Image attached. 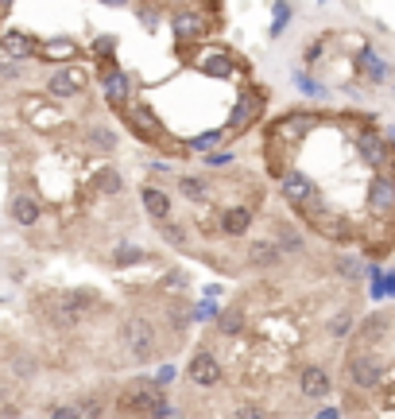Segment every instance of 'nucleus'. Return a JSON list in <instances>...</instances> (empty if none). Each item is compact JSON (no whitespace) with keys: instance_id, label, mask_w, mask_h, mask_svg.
<instances>
[{"instance_id":"c85d7f7f","label":"nucleus","mask_w":395,"mask_h":419,"mask_svg":"<svg viewBox=\"0 0 395 419\" xmlns=\"http://www.w3.org/2000/svg\"><path fill=\"white\" fill-rule=\"evenodd\" d=\"M229 419H271V412L263 404H256V400H244V404H236L229 412Z\"/></svg>"},{"instance_id":"393cba45","label":"nucleus","mask_w":395,"mask_h":419,"mask_svg":"<svg viewBox=\"0 0 395 419\" xmlns=\"http://www.w3.org/2000/svg\"><path fill=\"white\" fill-rule=\"evenodd\" d=\"M244 330V311L241 307H229L217 315V334L221 338H236V334Z\"/></svg>"},{"instance_id":"0eeeda50","label":"nucleus","mask_w":395,"mask_h":419,"mask_svg":"<svg viewBox=\"0 0 395 419\" xmlns=\"http://www.w3.org/2000/svg\"><path fill=\"white\" fill-rule=\"evenodd\" d=\"M353 136V147H357V155L368 163L372 171H391L395 167V147H391V140L388 136H380L376 128H357V133H349Z\"/></svg>"},{"instance_id":"de8ad7c7","label":"nucleus","mask_w":395,"mask_h":419,"mask_svg":"<svg viewBox=\"0 0 395 419\" xmlns=\"http://www.w3.org/2000/svg\"><path fill=\"white\" fill-rule=\"evenodd\" d=\"M171 419H175V415H171Z\"/></svg>"},{"instance_id":"7ed1b4c3","label":"nucleus","mask_w":395,"mask_h":419,"mask_svg":"<svg viewBox=\"0 0 395 419\" xmlns=\"http://www.w3.org/2000/svg\"><path fill=\"white\" fill-rule=\"evenodd\" d=\"M326 125V117L318 109H287L283 117H275L268 125V136H275V140H283V144H291L294 152H299V144L307 140L314 128H322Z\"/></svg>"},{"instance_id":"6e6552de","label":"nucleus","mask_w":395,"mask_h":419,"mask_svg":"<svg viewBox=\"0 0 395 419\" xmlns=\"http://www.w3.org/2000/svg\"><path fill=\"white\" fill-rule=\"evenodd\" d=\"M167 23H171L178 43H205V35L213 31V20L194 4H175L171 16H167Z\"/></svg>"},{"instance_id":"2f4dec72","label":"nucleus","mask_w":395,"mask_h":419,"mask_svg":"<svg viewBox=\"0 0 395 419\" xmlns=\"http://www.w3.org/2000/svg\"><path fill=\"white\" fill-rule=\"evenodd\" d=\"M294 89H299V94H307V97H326V86H318L314 78H310V74H294Z\"/></svg>"},{"instance_id":"cd10ccee","label":"nucleus","mask_w":395,"mask_h":419,"mask_svg":"<svg viewBox=\"0 0 395 419\" xmlns=\"http://www.w3.org/2000/svg\"><path fill=\"white\" fill-rule=\"evenodd\" d=\"M86 140L97 147V152H113L117 147V136H113V128H105V125H97V128H89Z\"/></svg>"},{"instance_id":"c756f323","label":"nucleus","mask_w":395,"mask_h":419,"mask_svg":"<svg viewBox=\"0 0 395 419\" xmlns=\"http://www.w3.org/2000/svg\"><path fill=\"white\" fill-rule=\"evenodd\" d=\"M291 12H294V8L287 4V0H279V4H275V16H271V39H279V35L287 31V23H291Z\"/></svg>"},{"instance_id":"f704fd0d","label":"nucleus","mask_w":395,"mask_h":419,"mask_svg":"<svg viewBox=\"0 0 395 419\" xmlns=\"http://www.w3.org/2000/svg\"><path fill=\"white\" fill-rule=\"evenodd\" d=\"M159 233L167 237V245H175V249H183V245H186V229H175V221H163Z\"/></svg>"},{"instance_id":"473e14b6","label":"nucleus","mask_w":395,"mask_h":419,"mask_svg":"<svg viewBox=\"0 0 395 419\" xmlns=\"http://www.w3.org/2000/svg\"><path fill=\"white\" fill-rule=\"evenodd\" d=\"M97 186H101V191H109V194H120V191H125V179H120L113 167H105L101 175H97Z\"/></svg>"},{"instance_id":"f03ea898","label":"nucleus","mask_w":395,"mask_h":419,"mask_svg":"<svg viewBox=\"0 0 395 419\" xmlns=\"http://www.w3.org/2000/svg\"><path fill=\"white\" fill-rule=\"evenodd\" d=\"M117 338H120V346L128 350L132 361H151L155 353H159V326L144 315H128L125 323H120Z\"/></svg>"},{"instance_id":"4468645a","label":"nucleus","mask_w":395,"mask_h":419,"mask_svg":"<svg viewBox=\"0 0 395 419\" xmlns=\"http://www.w3.org/2000/svg\"><path fill=\"white\" fill-rule=\"evenodd\" d=\"M139 206H144V213L155 221V225L171 221V213H175V202H171V194L163 191V186H155V183H144V186H139Z\"/></svg>"},{"instance_id":"e433bc0d","label":"nucleus","mask_w":395,"mask_h":419,"mask_svg":"<svg viewBox=\"0 0 395 419\" xmlns=\"http://www.w3.org/2000/svg\"><path fill=\"white\" fill-rule=\"evenodd\" d=\"M78 408H81V419H101V400H97V396L93 400H81Z\"/></svg>"},{"instance_id":"ea45409f","label":"nucleus","mask_w":395,"mask_h":419,"mask_svg":"<svg viewBox=\"0 0 395 419\" xmlns=\"http://www.w3.org/2000/svg\"><path fill=\"white\" fill-rule=\"evenodd\" d=\"M51 419H81V408H70V404H62V408H55Z\"/></svg>"},{"instance_id":"72a5a7b5","label":"nucleus","mask_w":395,"mask_h":419,"mask_svg":"<svg viewBox=\"0 0 395 419\" xmlns=\"http://www.w3.org/2000/svg\"><path fill=\"white\" fill-rule=\"evenodd\" d=\"M333 268H337L345 279H360V272H365V268H360V260H353V257H337Z\"/></svg>"},{"instance_id":"2eb2a0df","label":"nucleus","mask_w":395,"mask_h":419,"mask_svg":"<svg viewBox=\"0 0 395 419\" xmlns=\"http://www.w3.org/2000/svg\"><path fill=\"white\" fill-rule=\"evenodd\" d=\"M101 86H105V101L113 105V109H125V105L132 101V78H128V70H120V67H109V70H101Z\"/></svg>"},{"instance_id":"f3484780","label":"nucleus","mask_w":395,"mask_h":419,"mask_svg":"<svg viewBox=\"0 0 395 419\" xmlns=\"http://www.w3.org/2000/svg\"><path fill=\"white\" fill-rule=\"evenodd\" d=\"M175 186H178V194H183L186 202H194V206H205V202L213 199L210 175H198V171H178V175H175Z\"/></svg>"},{"instance_id":"aec40b11","label":"nucleus","mask_w":395,"mask_h":419,"mask_svg":"<svg viewBox=\"0 0 395 419\" xmlns=\"http://www.w3.org/2000/svg\"><path fill=\"white\" fill-rule=\"evenodd\" d=\"M271 237L279 241V249H283V257H299L302 249H307V237L299 233V225H291V221H275V229H271Z\"/></svg>"},{"instance_id":"412c9836","label":"nucleus","mask_w":395,"mask_h":419,"mask_svg":"<svg viewBox=\"0 0 395 419\" xmlns=\"http://www.w3.org/2000/svg\"><path fill=\"white\" fill-rule=\"evenodd\" d=\"M39 55H43L47 62H70V59H78V43H74V39H47V43L39 47Z\"/></svg>"},{"instance_id":"f257e3e1","label":"nucleus","mask_w":395,"mask_h":419,"mask_svg":"<svg viewBox=\"0 0 395 419\" xmlns=\"http://www.w3.org/2000/svg\"><path fill=\"white\" fill-rule=\"evenodd\" d=\"M388 369H391V361L384 357L380 350H349L345 353V381H349L353 389H360V392L380 389Z\"/></svg>"},{"instance_id":"dca6fc26","label":"nucleus","mask_w":395,"mask_h":419,"mask_svg":"<svg viewBox=\"0 0 395 419\" xmlns=\"http://www.w3.org/2000/svg\"><path fill=\"white\" fill-rule=\"evenodd\" d=\"M125 121H128L132 128H136L139 140H151V144H159V140H163V125L155 121V113L147 109V105L128 101V105H125Z\"/></svg>"},{"instance_id":"b1692460","label":"nucleus","mask_w":395,"mask_h":419,"mask_svg":"<svg viewBox=\"0 0 395 419\" xmlns=\"http://www.w3.org/2000/svg\"><path fill=\"white\" fill-rule=\"evenodd\" d=\"M225 140H229V128H210V133L186 140V152H213V147H221Z\"/></svg>"},{"instance_id":"4c0bfd02","label":"nucleus","mask_w":395,"mask_h":419,"mask_svg":"<svg viewBox=\"0 0 395 419\" xmlns=\"http://www.w3.org/2000/svg\"><path fill=\"white\" fill-rule=\"evenodd\" d=\"M194 315L202 318V323H217V315H221V311L213 307V303H198V307H194Z\"/></svg>"},{"instance_id":"7c9ffc66","label":"nucleus","mask_w":395,"mask_h":419,"mask_svg":"<svg viewBox=\"0 0 395 419\" xmlns=\"http://www.w3.org/2000/svg\"><path fill=\"white\" fill-rule=\"evenodd\" d=\"M205 167H210V171H225V167H233V152H225V147H213V152H205Z\"/></svg>"},{"instance_id":"6ab92c4d","label":"nucleus","mask_w":395,"mask_h":419,"mask_svg":"<svg viewBox=\"0 0 395 419\" xmlns=\"http://www.w3.org/2000/svg\"><path fill=\"white\" fill-rule=\"evenodd\" d=\"M299 392L307 400H326L329 392H333V376H329L322 365H307L299 373Z\"/></svg>"},{"instance_id":"ddd939ff","label":"nucleus","mask_w":395,"mask_h":419,"mask_svg":"<svg viewBox=\"0 0 395 419\" xmlns=\"http://www.w3.org/2000/svg\"><path fill=\"white\" fill-rule=\"evenodd\" d=\"M357 70H360V78H365L368 86H384V82H391V62L384 59L372 43L357 51Z\"/></svg>"},{"instance_id":"37998d69","label":"nucleus","mask_w":395,"mask_h":419,"mask_svg":"<svg viewBox=\"0 0 395 419\" xmlns=\"http://www.w3.org/2000/svg\"><path fill=\"white\" fill-rule=\"evenodd\" d=\"M318 419H341V412H333V408H322V412H318Z\"/></svg>"},{"instance_id":"9b49d317","label":"nucleus","mask_w":395,"mask_h":419,"mask_svg":"<svg viewBox=\"0 0 395 419\" xmlns=\"http://www.w3.org/2000/svg\"><path fill=\"white\" fill-rule=\"evenodd\" d=\"M279 260H283V249H279L275 237H252L244 245V268H252V272H268Z\"/></svg>"},{"instance_id":"a18cd8bd","label":"nucleus","mask_w":395,"mask_h":419,"mask_svg":"<svg viewBox=\"0 0 395 419\" xmlns=\"http://www.w3.org/2000/svg\"><path fill=\"white\" fill-rule=\"evenodd\" d=\"M388 140H391V147H395V128H388Z\"/></svg>"},{"instance_id":"20e7f679","label":"nucleus","mask_w":395,"mask_h":419,"mask_svg":"<svg viewBox=\"0 0 395 419\" xmlns=\"http://www.w3.org/2000/svg\"><path fill=\"white\" fill-rule=\"evenodd\" d=\"M268 86H260V82H248L244 86V94L236 97V105L229 109V136H241V133H248L252 125L263 117V109H268Z\"/></svg>"},{"instance_id":"a19ab883","label":"nucleus","mask_w":395,"mask_h":419,"mask_svg":"<svg viewBox=\"0 0 395 419\" xmlns=\"http://www.w3.org/2000/svg\"><path fill=\"white\" fill-rule=\"evenodd\" d=\"M155 381H159L163 389H167V384L175 381V369H171V365H163V369H159V376H155Z\"/></svg>"},{"instance_id":"5701e85b","label":"nucleus","mask_w":395,"mask_h":419,"mask_svg":"<svg viewBox=\"0 0 395 419\" xmlns=\"http://www.w3.org/2000/svg\"><path fill=\"white\" fill-rule=\"evenodd\" d=\"M0 47H4L12 59H28V55H35V43H31V35H23V31H4Z\"/></svg>"},{"instance_id":"4be33fe9","label":"nucleus","mask_w":395,"mask_h":419,"mask_svg":"<svg viewBox=\"0 0 395 419\" xmlns=\"http://www.w3.org/2000/svg\"><path fill=\"white\" fill-rule=\"evenodd\" d=\"M12 218H16V225H35L39 221V202L31 199V194H16L12 199Z\"/></svg>"},{"instance_id":"c03bdc74","label":"nucleus","mask_w":395,"mask_h":419,"mask_svg":"<svg viewBox=\"0 0 395 419\" xmlns=\"http://www.w3.org/2000/svg\"><path fill=\"white\" fill-rule=\"evenodd\" d=\"M384 287H388V295H395V272L384 276Z\"/></svg>"},{"instance_id":"c9c22d12","label":"nucleus","mask_w":395,"mask_h":419,"mask_svg":"<svg viewBox=\"0 0 395 419\" xmlns=\"http://www.w3.org/2000/svg\"><path fill=\"white\" fill-rule=\"evenodd\" d=\"M322 55H326V39H310V47H302V59H307V67H314Z\"/></svg>"},{"instance_id":"58836bf2","label":"nucleus","mask_w":395,"mask_h":419,"mask_svg":"<svg viewBox=\"0 0 395 419\" xmlns=\"http://www.w3.org/2000/svg\"><path fill=\"white\" fill-rule=\"evenodd\" d=\"M93 51L101 55V59H109V55L117 51V43H113V35H101V39H97V43H93Z\"/></svg>"},{"instance_id":"423d86ee","label":"nucleus","mask_w":395,"mask_h":419,"mask_svg":"<svg viewBox=\"0 0 395 419\" xmlns=\"http://www.w3.org/2000/svg\"><path fill=\"white\" fill-rule=\"evenodd\" d=\"M365 210L372 213L376 221H395V167L391 171H372L365 191Z\"/></svg>"},{"instance_id":"39448f33","label":"nucleus","mask_w":395,"mask_h":419,"mask_svg":"<svg viewBox=\"0 0 395 419\" xmlns=\"http://www.w3.org/2000/svg\"><path fill=\"white\" fill-rule=\"evenodd\" d=\"M97 291H89V287H70V291H62V295H55L51 299V318L59 326H78L81 318L89 315V311L97 307Z\"/></svg>"},{"instance_id":"f8f14e48","label":"nucleus","mask_w":395,"mask_h":419,"mask_svg":"<svg viewBox=\"0 0 395 419\" xmlns=\"http://www.w3.org/2000/svg\"><path fill=\"white\" fill-rule=\"evenodd\" d=\"M252 221H256V210L252 206H225V210H217V229L225 237H233V241H241V237H248L252 233Z\"/></svg>"},{"instance_id":"1a4fd4ad","label":"nucleus","mask_w":395,"mask_h":419,"mask_svg":"<svg viewBox=\"0 0 395 419\" xmlns=\"http://www.w3.org/2000/svg\"><path fill=\"white\" fill-rule=\"evenodd\" d=\"M314 194H318V186H314V179H310V175H302L299 167H287L283 171V179H279V199H283L291 210L307 206Z\"/></svg>"},{"instance_id":"a878e982","label":"nucleus","mask_w":395,"mask_h":419,"mask_svg":"<svg viewBox=\"0 0 395 419\" xmlns=\"http://www.w3.org/2000/svg\"><path fill=\"white\" fill-rule=\"evenodd\" d=\"M349 330H353V307H341V311H333V315L326 318V334L329 338H349Z\"/></svg>"},{"instance_id":"bb28decb","label":"nucleus","mask_w":395,"mask_h":419,"mask_svg":"<svg viewBox=\"0 0 395 419\" xmlns=\"http://www.w3.org/2000/svg\"><path fill=\"white\" fill-rule=\"evenodd\" d=\"M113 260H117L120 268H128V264H144V260H147V252L139 249V245H117V252H113Z\"/></svg>"},{"instance_id":"79ce46f5","label":"nucleus","mask_w":395,"mask_h":419,"mask_svg":"<svg viewBox=\"0 0 395 419\" xmlns=\"http://www.w3.org/2000/svg\"><path fill=\"white\" fill-rule=\"evenodd\" d=\"M105 8H132V0H101Z\"/></svg>"},{"instance_id":"9d476101","label":"nucleus","mask_w":395,"mask_h":419,"mask_svg":"<svg viewBox=\"0 0 395 419\" xmlns=\"http://www.w3.org/2000/svg\"><path fill=\"white\" fill-rule=\"evenodd\" d=\"M186 376H190L198 389H217V384L225 381V365H221L217 353L198 350L194 357H190V365H186Z\"/></svg>"},{"instance_id":"a211bd4d","label":"nucleus","mask_w":395,"mask_h":419,"mask_svg":"<svg viewBox=\"0 0 395 419\" xmlns=\"http://www.w3.org/2000/svg\"><path fill=\"white\" fill-rule=\"evenodd\" d=\"M47 89H51V97L70 101V97H78L81 89H86V74L78 67H62V70H55L51 78H47Z\"/></svg>"},{"instance_id":"49530a36","label":"nucleus","mask_w":395,"mask_h":419,"mask_svg":"<svg viewBox=\"0 0 395 419\" xmlns=\"http://www.w3.org/2000/svg\"><path fill=\"white\" fill-rule=\"evenodd\" d=\"M178 4H183V0H178Z\"/></svg>"}]
</instances>
